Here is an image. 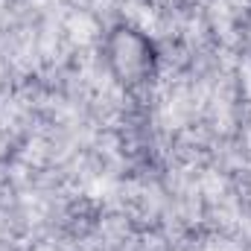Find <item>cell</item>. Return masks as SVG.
<instances>
[{
    "instance_id": "6da1fadb",
    "label": "cell",
    "mask_w": 251,
    "mask_h": 251,
    "mask_svg": "<svg viewBox=\"0 0 251 251\" xmlns=\"http://www.w3.org/2000/svg\"><path fill=\"white\" fill-rule=\"evenodd\" d=\"M108 64L126 85H140L155 73V47L137 29L120 26L108 38Z\"/></svg>"
}]
</instances>
